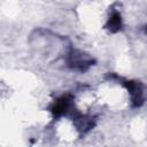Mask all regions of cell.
Returning <instances> with one entry per match:
<instances>
[{
	"instance_id": "6da1fadb",
	"label": "cell",
	"mask_w": 147,
	"mask_h": 147,
	"mask_svg": "<svg viewBox=\"0 0 147 147\" xmlns=\"http://www.w3.org/2000/svg\"><path fill=\"white\" fill-rule=\"evenodd\" d=\"M121 26V17L118 14H114V16L109 20V29L111 31H116L118 30Z\"/></svg>"
}]
</instances>
